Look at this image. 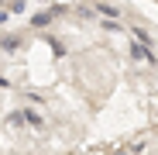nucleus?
I'll use <instances>...</instances> for the list:
<instances>
[{"label":"nucleus","mask_w":158,"mask_h":155,"mask_svg":"<svg viewBox=\"0 0 158 155\" xmlns=\"http://www.w3.org/2000/svg\"><path fill=\"white\" fill-rule=\"evenodd\" d=\"M14 121H28L31 127H41V117H38L35 110H24V114H14Z\"/></svg>","instance_id":"2"},{"label":"nucleus","mask_w":158,"mask_h":155,"mask_svg":"<svg viewBox=\"0 0 158 155\" xmlns=\"http://www.w3.org/2000/svg\"><path fill=\"white\" fill-rule=\"evenodd\" d=\"M131 55H134V59H141V62H155V55H151V52H148V45H141V41H134V45H131Z\"/></svg>","instance_id":"1"},{"label":"nucleus","mask_w":158,"mask_h":155,"mask_svg":"<svg viewBox=\"0 0 158 155\" xmlns=\"http://www.w3.org/2000/svg\"><path fill=\"white\" fill-rule=\"evenodd\" d=\"M131 35H134V41H141V45H151V41H155V38H151V35L144 31V28H134Z\"/></svg>","instance_id":"3"}]
</instances>
